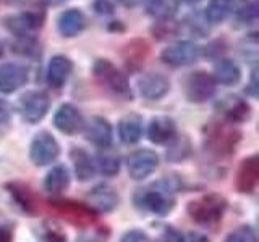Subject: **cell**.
I'll list each match as a JSON object with an SVG mask.
<instances>
[{"label":"cell","mask_w":259,"mask_h":242,"mask_svg":"<svg viewBox=\"0 0 259 242\" xmlns=\"http://www.w3.org/2000/svg\"><path fill=\"white\" fill-rule=\"evenodd\" d=\"M180 189V183L175 177H164L135 194V204L144 212L157 216H165L175 207V192Z\"/></svg>","instance_id":"1"},{"label":"cell","mask_w":259,"mask_h":242,"mask_svg":"<svg viewBox=\"0 0 259 242\" xmlns=\"http://www.w3.org/2000/svg\"><path fill=\"white\" fill-rule=\"evenodd\" d=\"M241 141L240 129L229 121H210L202 128L204 150L215 158H227Z\"/></svg>","instance_id":"2"},{"label":"cell","mask_w":259,"mask_h":242,"mask_svg":"<svg viewBox=\"0 0 259 242\" xmlns=\"http://www.w3.org/2000/svg\"><path fill=\"white\" fill-rule=\"evenodd\" d=\"M93 75L105 91L120 100H133V91L126 76L107 58H97L93 65Z\"/></svg>","instance_id":"3"},{"label":"cell","mask_w":259,"mask_h":242,"mask_svg":"<svg viewBox=\"0 0 259 242\" xmlns=\"http://www.w3.org/2000/svg\"><path fill=\"white\" fill-rule=\"evenodd\" d=\"M227 210V200L219 196V194H206L196 200L188 204L190 218L198 224L202 226H212L222 220V216Z\"/></svg>","instance_id":"4"},{"label":"cell","mask_w":259,"mask_h":242,"mask_svg":"<svg viewBox=\"0 0 259 242\" xmlns=\"http://www.w3.org/2000/svg\"><path fill=\"white\" fill-rule=\"evenodd\" d=\"M46 10L31 8L16 15H8L4 18V28L15 37H34L36 32L44 26Z\"/></svg>","instance_id":"5"},{"label":"cell","mask_w":259,"mask_h":242,"mask_svg":"<svg viewBox=\"0 0 259 242\" xmlns=\"http://www.w3.org/2000/svg\"><path fill=\"white\" fill-rule=\"evenodd\" d=\"M217 91V83L214 76L207 71L190 73L185 81V95L191 103H204L214 97Z\"/></svg>","instance_id":"6"},{"label":"cell","mask_w":259,"mask_h":242,"mask_svg":"<svg viewBox=\"0 0 259 242\" xmlns=\"http://www.w3.org/2000/svg\"><path fill=\"white\" fill-rule=\"evenodd\" d=\"M49 204L57 215L63 216L68 223L79 228H86L96 220V212L86 204H78L73 200H51Z\"/></svg>","instance_id":"7"},{"label":"cell","mask_w":259,"mask_h":242,"mask_svg":"<svg viewBox=\"0 0 259 242\" xmlns=\"http://www.w3.org/2000/svg\"><path fill=\"white\" fill-rule=\"evenodd\" d=\"M201 47L194 44L193 40H178V42L165 47L160 53V60L168 67L182 68L193 65L199 58Z\"/></svg>","instance_id":"8"},{"label":"cell","mask_w":259,"mask_h":242,"mask_svg":"<svg viewBox=\"0 0 259 242\" xmlns=\"http://www.w3.org/2000/svg\"><path fill=\"white\" fill-rule=\"evenodd\" d=\"M49 107H51V99L42 91H28L20 97L18 102L21 118L31 125L39 123L47 115Z\"/></svg>","instance_id":"9"},{"label":"cell","mask_w":259,"mask_h":242,"mask_svg":"<svg viewBox=\"0 0 259 242\" xmlns=\"http://www.w3.org/2000/svg\"><path fill=\"white\" fill-rule=\"evenodd\" d=\"M59 153H60V145L51 133L40 131L39 134L34 136L29 147V158L36 166L51 165L59 157Z\"/></svg>","instance_id":"10"},{"label":"cell","mask_w":259,"mask_h":242,"mask_svg":"<svg viewBox=\"0 0 259 242\" xmlns=\"http://www.w3.org/2000/svg\"><path fill=\"white\" fill-rule=\"evenodd\" d=\"M215 111L224 118V121H229L232 125L245 123L251 118L249 103L235 94L224 95L222 99H219L215 102Z\"/></svg>","instance_id":"11"},{"label":"cell","mask_w":259,"mask_h":242,"mask_svg":"<svg viewBox=\"0 0 259 242\" xmlns=\"http://www.w3.org/2000/svg\"><path fill=\"white\" fill-rule=\"evenodd\" d=\"M159 166V157L156 152L149 149H140L133 152L126 160L128 174L133 177L135 181H141L156 171Z\"/></svg>","instance_id":"12"},{"label":"cell","mask_w":259,"mask_h":242,"mask_svg":"<svg viewBox=\"0 0 259 242\" xmlns=\"http://www.w3.org/2000/svg\"><path fill=\"white\" fill-rule=\"evenodd\" d=\"M83 133L84 137L96 147L102 150L109 149L113 141V129L112 125L102 116H91L83 123Z\"/></svg>","instance_id":"13"},{"label":"cell","mask_w":259,"mask_h":242,"mask_svg":"<svg viewBox=\"0 0 259 242\" xmlns=\"http://www.w3.org/2000/svg\"><path fill=\"white\" fill-rule=\"evenodd\" d=\"M29 79V71L20 63L0 65V92L13 94L21 89Z\"/></svg>","instance_id":"14"},{"label":"cell","mask_w":259,"mask_h":242,"mask_svg":"<svg viewBox=\"0 0 259 242\" xmlns=\"http://www.w3.org/2000/svg\"><path fill=\"white\" fill-rule=\"evenodd\" d=\"M138 89L146 100H159L168 94L170 81L162 73H146L138 81Z\"/></svg>","instance_id":"15"},{"label":"cell","mask_w":259,"mask_h":242,"mask_svg":"<svg viewBox=\"0 0 259 242\" xmlns=\"http://www.w3.org/2000/svg\"><path fill=\"white\" fill-rule=\"evenodd\" d=\"M83 115L71 103H63L54 115V126L63 134H76L83 128Z\"/></svg>","instance_id":"16"},{"label":"cell","mask_w":259,"mask_h":242,"mask_svg":"<svg viewBox=\"0 0 259 242\" xmlns=\"http://www.w3.org/2000/svg\"><path fill=\"white\" fill-rule=\"evenodd\" d=\"M86 15L79 10V8H68L59 15L57 18V31L62 37H76L86 29Z\"/></svg>","instance_id":"17"},{"label":"cell","mask_w":259,"mask_h":242,"mask_svg":"<svg viewBox=\"0 0 259 242\" xmlns=\"http://www.w3.org/2000/svg\"><path fill=\"white\" fill-rule=\"evenodd\" d=\"M259 183V157L251 155L241 161L237 173V191L241 194H253Z\"/></svg>","instance_id":"18"},{"label":"cell","mask_w":259,"mask_h":242,"mask_svg":"<svg viewBox=\"0 0 259 242\" xmlns=\"http://www.w3.org/2000/svg\"><path fill=\"white\" fill-rule=\"evenodd\" d=\"M73 73V62L65 55H55L47 65V84L52 89H60L67 84Z\"/></svg>","instance_id":"19"},{"label":"cell","mask_w":259,"mask_h":242,"mask_svg":"<svg viewBox=\"0 0 259 242\" xmlns=\"http://www.w3.org/2000/svg\"><path fill=\"white\" fill-rule=\"evenodd\" d=\"M148 137L152 144L168 145L177 137V125L170 116H156L148 126Z\"/></svg>","instance_id":"20"},{"label":"cell","mask_w":259,"mask_h":242,"mask_svg":"<svg viewBox=\"0 0 259 242\" xmlns=\"http://www.w3.org/2000/svg\"><path fill=\"white\" fill-rule=\"evenodd\" d=\"M88 202H89V207H91L93 210H99V212H112L113 208H117L120 197L112 186L99 184L88 194Z\"/></svg>","instance_id":"21"},{"label":"cell","mask_w":259,"mask_h":242,"mask_svg":"<svg viewBox=\"0 0 259 242\" xmlns=\"http://www.w3.org/2000/svg\"><path fill=\"white\" fill-rule=\"evenodd\" d=\"M143 136V118L138 113H128L118 121V137L126 145L140 142Z\"/></svg>","instance_id":"22"},{"label":"cell","mask_w":259,"mask_h":242,"mask_svg":"<svg viewBox=\"0 0 259 242\" xmlns=\"http://www.w3.org/2000/svg\"><path fill=\"white\" fill-rule=\"evenodd\" d=\"M71 161H73V168H75V174L79 181H89L93 179L97 168H96V161L94 158L89 155L84 149H71Z\"/></svg>","instance_id":"23"},{"label":"cell","mask_w":259,"mask_h":242,"mask_svg":"<svg viewBox=\"0 0 259 242\" xmlns=\"http://www.w3.org/2000/svg\"><path fill=\"white\" fill-rule=\"evenodd\" d=\"M148 53H149V45L143 39L132 40V42H128L123 47V50H121L123 62L130 70H138L140 67H143Z\"/></svg>","instance_id":"24"},{"label":"cell","mask_w":259,"mask_h":242,"mask_svg":"<svg viewBox=\"0 0 259 242\" xmlns=\"http://www.w3.org/2000/svg\"><path fill=\"white\" fill-rule=\"evenodd\" d=\"M237 0H209L204 10V20L207 24H221L233 15Z\"/></svg>","instance_id":"25"},{"label":"cell","mask_w":259,"mask_h":242,"mask_svg":"<svg viewBox=\"0 0 259 242\" xmlns=\"http://www.w3.org/2000/svg\"><path fill=\"white\" fill-rule=\"evenodd\" d=\"M212 76L217 84L224 86H235L241 78V70L237 63L229 58H221L214 65Z\"/></svg>","instance_id":"26"},{"label":"cell","mask_w":259,"mask_h":242,"mask_svg":"<svg viewBox=\"0 0 259 242\" xmlns=\"http://www.w3.org/2000/svg\"><path fill=\"white\" fill-rule=\"evenodd\" d=\"M180 8V0H148L146 13L157 21H168L177 15Z\"/></svg>","instance_id":"27"},{"label":"cell","mask_w":259,"mask_h":242,"mask_svg":"<svg viewBox=\"0 0 259 242\" xmlns=\"http://www.w3.org/2000/svg\"><path fill=\"white\" fill-rule=\"evenodd\" d=\"M259 16V5L257 0H240L235 5L233 18L238 28H246L254 24Z\"/></svg>","instance_id":"28"},{"label":"cell","mask_w":259,"mask_h":242,"mask_svg":"<svg viewBox=\"0 0 259 242\" xmlns=\"http://www.w3.org/2000/svg\"><path fill=\"white\" fill-rule=\"evenodd\" d=\"M70 184V171L65 165H55L46 174L44 189L51 194H60L68 188Z\"/></svg>","instance_id":"29"},{"label":"cell","mask_w":259,"mask_h":242,"mask_svg":"<svg viewBox=\"0 0 259 242\" xmlns=\"http://www.w3.org/2000/svg\"><path fill=\"white\" fill-rule=\"evenodd\" d=\"M7 188H8V191H10L15 202L24 210V212H28V213H34L36 212L34 194H32L29 186L23 184V183H10Z\"/></svg>","instance_id":"30"},{"label":"cell","mask_w":259,"mask_h":242,"mask_svg":"<svg viewBox=\"0 0 259 242\" xmlns=\"http://www.w3.org/2000/svg\"><path fill=\"white\" fill-rule=\"evenodd\" d=\"M12 52L24 58H37L40 56V44L36 37H15L12 42Z\"/></svg>","instance_id":"31"},{"label":"cell","mask_w":259,"mask_h":242,"mask_svg":"<svg viewBox=\"0 0 259 242\" xmlns=\"http://www.w3.org/2000/svg\"><path fill=\"white\" fill-rule=\"evenodd\" d=\"M191 155V144L188 141V137H180L177 136L175 139L168 144L167 150V158L172 161H182L185 158H188Z\"/></svg>","instance_id":"32"},{"label":"cell","mask_w":259,"mask_h":242,"mask_svg":"<svg viewBox=\"0 0 259 242\" xmlns=\"http://www.w3.org/2000/svg\"><path fill=\"white\" fill-rule=\"evenodd\" d=\"M96 168L99 169L104 176H115L120 171V158L115 153L102 150L101 155L97 157Z\"/></svg>","instance_id":"33"},{"label":"cell","mask_w":259,"mask_h":242,"mask_svg":"<svg viewBox=\"0 0 259 242\" xmlns=\"http://www.w3.org/2000/svg\"><path fill=\"white\" fill-rule=\"evenodd\" d=\"M40 242H67V234L55 221H44L39 229Z\"/></svg>","instance_id":"34"},{"label":"cell","mask_w":259,"mask_h":242,"mask_svg":"<svg viewBox=\"0 0 259 242\" xmlns=\"http://www.w3.org/2000/svg\"><path fill=\"white\" fill-rule=\"evenodd\" d=\"M224 242H257V236L251 226H240V228L233 229Z\"/></svg>","instance_id":"35"},{"label":"cell","mask_w":259,"mask_h":242,"mask_svg":"<svg viewBox=\"0 0 259 242\" xmlns=\"http://www.w3.org/2000/svg\"><path fill=\"white\" fill-rule=\"evenodd\" d=\"M186 26H188V31L190 34H194L196 37H206L207 32H209V28H207V23L204 20V16L199 18V16H188V20H186Z\"/></svg>","instance_id":"36"},{"label":"cell","mask_w":259,"mask_h":242,"mask_svg":"<svg viewBox=\"0 0 259 242\" xmlns=\"http://www.w3.org/2000/svg\"><path fill=\"white\" fill-rule=\"evenodd\" d=\"M182 26H178V24L172 23V20L168 21H159L156 24V28H152V32L154 36H157L159 39H165V37H174L178 34V31H180Z\"/></svg>","instance_id":"37"},{"label":"cell","mask_w":259,"mask_h":242,"mask_svg":"<svg viewBox=\"0 0 259 242\" xmlns=\"http://www.w3.org/2000/svg\"><path fill=\"white\" fill-rule=\"evenodd\" d=\"M13 116V110H12V105L8 103L7 100L0 99V131L5 129L8 125H10Z\"/></svg>","instance_id":"38"},{"label":"cell","mask_w":259,"mask_h":242,"mask_svg":"<svg viewBox=\"0 0 259 242\" xmlns=\"http://www.w3.org/2000/svg\"><path fill=\"white\" fill-rule=\"evenodd\" d=\"M93 10L101 16H110L115 12V5L112 4V0H94Z\"/></svg>","instance_id":"39"},{"label":"cell","mask_w":259,"mask_h":242,"mask_svg":"<svg viewBox=\"0 0 259 242\" xmlns=\"http://www.w3.org/2000/svg\"><path fill=\"white\" fill-rule=\"evenodd\" d=\"M159 240L160 242H183V234H180L175 228H172V226H164Z\"/></svg>","instance_id":"40"},{"label":"cell","mask_w":259,"mask_h":242,"mask_svg":"<svg viewBox=\"0 0 259 242\" xmlns=\"http://www.w3.org/2000/svg\"><path fill=\"white\" fill-rule=\"evenodd\" d=\"M120 242H151L149 236L140 229H130L121 236Z\"/></svg>","instance_id":"41"},{"label":"cell","mask_w":259,"mask_h":242,"mask_svg":"<svg viewBox=\"0 0 259 242\" xmlns=\"http://www.w3.org/2000/svg\"><path fill=\"white\" fill-rule=\"evenodd\" d=\"M256 78H257V70L254 68L253 71H251V81L246 87V91L251 97H257V81H256Z\"/></svg>","instance_id":"42"},{"label":"cell","mask_w":259,"mask_h":242,"mask_svg":"<svg viewBox=\"0 0 259 242\" xmlns=\"http://www.w3.org/2000/svg\"><path fill=\"white\" fill-rule=\"evenodd\" d=\"M183 242H209V239L201 232H190L183 236Z\"/></svg>","instance_id":"43"},{"label":"cell","mask_w":259,"mask_h":242,"mask_svg":"<svg viewBox=\"0 0 259 242\" xmlns=\"http://www.w3.org/2000/svg\"><path fill=\"white\" fill-rule=\"evenodd\" d=\"M12 237H13V234H12V229L10 228H0V242H12Z\"/></svg>","instance_id":"44"},{"label":"cell","mask_w":259,"mask_h":242,"mask_svg":"<svg viewBox=\"0 0 259 242\" xmlns=\"http://www.w3.org/2000/svg\"><path fill=\"white\" fill-rule=\"evenodd\" d=\"M4 4H7V5H16V4H21V2H24V0H2Z\"/></svg>","instance_id":"45"},{"label":"cell","mask_w":259,"mask_h":242,"mask_svg":"<svg viewBox=\"0 0 259 242\" xmlns=\"http://www.w3.org/2000/svg\"><path fill=\"white\" fill-rule=\"evenodd\" d=\"M47 4H51V5H59V4H63L65 0H46Z\"/></svg>","instance_id":"46"},{"label":"cell","mask_w":259,"mask_h":242,"mask_svg":"<svg viewBox=\"0 0 259 242\" xmlns=\"http://www.w3.org/2000/svg\"><path fill=\"white\" fill-rule=\"evenodd\" d=\"M185 4H188V5H194V4H198V2H201V0H183Z\"/></svg>","instance_id":"47"},{"label":"cell","mask_w":259,"mask_h":242,"mask_svg":"<svg viewBox=\"0 0 259 242\" xmlns=\"http://www.w3.org/2000/svg\"><path fill=\"white\" fill-rule=\"evenodd\" d=\"M2 56H4V44L0 42V58H2Z\"/></svg>","instance_id":"48"}]
</instances>
